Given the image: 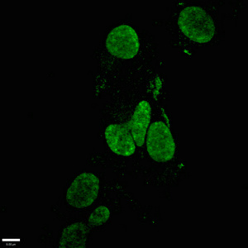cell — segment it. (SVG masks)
<instances>
[{
	"mask_svg": "<svg viewBox=\"0 0 248 248\" xmlns=\"http://www.w3.org/2000/svg\"><path fill=\"white\" fill-rule=\"evenodd\" d=\"M140 39L135 29L128 24H120L108 34L105 47L113 57L120 60L133 59L140 50Z\"/></svg>",
	"mask_w": 248,
	"mask_h": 248,
	"instance_id": "cell-2",
	"label": "cell"
},
{
	"mask_svg": "<svg viewBox=\"0 0 248 248\" xmlns=\"http://www.w3.org/2000/svg\"><path fill=\"white\" fill-rule=\"evenodd\" d=\"M147 153L153 160L166 162L174 157L175 143L171 132L162 121L153 123L147 131Z\"/></svg>",
	"mask_w": 248,
	"mask_h": 248,
	"instance_id": "cell-4",
	"label": "cell"
},
{
	"mask_svg": "<svg viewBox=\"0 0 248 248\" xmlns=\"http://www.w3.org/2000/svg\"><path fill=\"white\" fill-rule=\"evenodd\" d=\"M105 139L110 150L121 156H131L136 152L135 141L127 125L113 124L105 130Z\"/></svg>",
	"mask_w": 248,
	"mask_h": 248,
	"instance_id": "cell-5",
	"label": "cell"
},
{
	"mask_svg": "<svg viewBox=\"0 0 248 248\" xmlns=\"http://www.w3.org/2000/svg\"><path fill=\"white\" fill-rule=\"evenodd\" d=\"M110 217V210L106 206L97 207L88 217V222L92 226H100L105 224Z\"/></svg>",
	"mask_w": 248,
	"mask_h": 248,
	"instance_id": "cell-8",
	"label": "cell"
},
{
	"mask_svg": "<svg viewBox=\"0 0 248 248\" xmlns=\"http://www.w3.org/2000/svg\"><path fill=\"white\" fill-rule=\"evenodd\" d=\"M100 189V181L91 172H82L74 179L66 191L67 203L76 209H84L95 201Z\"/></svg>",
	"mask_w": 248,
	"mask_h": 248,
	"instance_id": "cell-3",
	"label": "cell"
},
{
	"mask_svg": "<svg viewBox=\"0 0 248 248\" xmlns=\"http://www.w3.org/2000/svg\"><path fill=\"white\" fill-rule=\"evenodd\" d=\"M178 28L186 39L197 45L211 43L217 34V23L209 10L201 5L186 6L178 15Z\"/></svg>",
	"mask_w": 248,
	"mask_h": 248,
	"instance_id": "cell-1",
	"label": "cell"
},
{
	"mask_svg": "<svg viewBox=\"0 0 248 248\" xmlns=\"http://www.w3.org/2000/svg\"><path fill=\"white\" fill-rule=\"evenodd\" d=\"M87 228L81 223L67 226L62 232L60 248H84L86 243Z\"/></svg>",
	"mask_w": 248,
	"mask_h": 248,
	"instance_id": "cell-7",
	"label": "cell"
},
{
	"mask_svg": "<svg viewBox=\"0 0 248 248\" xmlns=\"http://www.w3.org/2000/svg\"><path fill=\"white\" fill-rule=\"evenodd\" d=\"M151 118L152 107L148 102L142 100L136 108L132 119L127 124V127L131 131L138 147H141L143 145L147 137Z\"/></svg>",
	"mask_w": 248,
	"mask_h": 248,
	"instance_id": "cell-6",
	"label": "cell"
}]
</instances>
